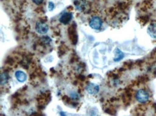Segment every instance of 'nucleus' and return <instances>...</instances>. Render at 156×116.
Returning <instances> with one entry per match:
<instances>
[{
    "label": "nucleus",
    "instance_id": "nucleus-11",
    "mask_svg": "<svg viewBox=\"0 0 156 116\" xmlns=\"http://www.w3.org/2000/svg\"><path fill=\"white\" fill-rule=\"evenodd\" d=\"M124 57H125V54H124L119 48H116L115 50V58H114V61H120L121 60H122V58Z\"/></svg>",
    "mask_w": 156,
    "mask_h": 116
},
{
    "label": "nucleus",
    "instance_id": "nucleus-16",
    "mask_svg": "<svg viewBox=\"0 0 156 116\" xmlns=\"http://www.w3.org/2000/svg\"><path fill=\"white\" fill-rule=\"evenodd\" d=\"M30 116H43L42 114H40V113H34L33 114H32Z\"/></svg>",
    "mask_w": 156,
    "mask_h": 116
},
{
    "label": "nucleus",
    "instance_id": "nucleus-4",
    "mask_svg": "<svg viewBox=\"0 0 156 116\" xmlns=\"http://www.w3.org/2000/svg\"><path fill=\"white\" fill-rule=\"evenodd\" d=\"M35 30L38 34L41 35H45L48 32V26L45 22L43 20H40L36 22Z\"/></svg>",
    "mask_w": 156,
    "mask_h": 116
},
{
    "label": "nucleus",
    "instance_id": "nucleus-12",
    "mask_svg": "<svg viewBox=\"0 0 156 116\" xmlns=\"http://www.w3.org/2000/svg\"><path fill=\"white\" fill-rule=\"evenodd\" d=\"M9 75L8 74L7 72H3L1 73V85H5L6 83H7V82L9 81Z\"/></svg>",
    "mask_w": 156,
    "mask_h": 116
},
{
    "label": "nucleus",
    "instance_id": "nucleus-1",
    "mask_svg": "<svg viewBox=\"0 0 156 116\" xmlns=\"http://www.w3.org/2000/svg\"><path fill=\"white\" fill-rule=\"evenodd\" d=\"M37 103H38L37 107L39 109L45 108V106L51 101V93L49 92H46V93H43L40 94L37 96Z\"/></svg>",
    "mask_w": 156,
    "mask_h": 116
},
{
    "label": "nucleus",
    "instance_id": "nucleus-13",
    "mask_svg": "<svg viewBox=\"0 0 156 116\" xmlns=\"http://www.w3.org/2000/svg\"><path fill=\"white\" fill-rule=\"evenodd\" d=\"M40 41H41V43L42 44V45H48L51 43L52 39L51 37H48V36H44V37H42L41 38Z\"/></svg>",
    "mask_w": 156,
    "mask_h": 116
},
{
    "label": "nucleus",
    "instance_id": "nucleus-6",
    "mask_svg": "<svg viewBox=\"0 0 156 116\" xmlns=\"http://www.w3.org/2000/svg\"><path fill=\"white\" fill-rule=\"evenodd\" d=\"M86 89L90 95H95V94L99 93V86L93 83H89L86 87Z\"/></svg>",
    "mask_w": 156,
    "mask_h": 116
},
{
    "label": "nucleus",
    "instance_id": "nucleus-3",
    "mask_svg": "<svg viewBox=\"0 0 156 116\" xmlns=\"http://www.w3.org/2000/svg\"><path fill=\"white\" fill-rule=\"evenodd\" d=\"M135 97L137 101L140 103H145L148 101L150 98V95L145 90H139L136 93Z\"/></svg>",
    "mask_w": 156,
    "mask_h": 116
},
{
    "label": "nucleus",
    "instance_id": "nucleus-7",
    "mask_svg": "<svg viewBox=\"0 0 156 116\" xmlns=\"http://www.w3.org/2000/svg\"><path fill=\"white\" fill-rule=\"evenodd\" d=\"M72 18H73V14L71 12H65L60 17L59 21L63 25H68L71 21Z\"/></svg>",
    "mask_w": 156,
    "mask_h": 116
},
{
    "label": "nucleus",
    "instance_id": "nucleus-10",
    "mask_svg": "<svg viewBox=\"0 0 156 116\" xmlns=\"http://www.w3.org/2000/svg\"><path fill=\"white\" fill-rule=\"evenodd\" d=\"M15 77L17 80L20 83H24L27 80V75L23 71L17 70L15 73Z\"/></svg>",
    "mask_w": 156,
    "mask_h": 116
},
{
    "label": "nucleus",
    "instance_id": "nucleus-2",
    "mask_svg": "<svg viewBox=\"0 0 156 116\" xmlns=\"http://www.w3.org/2000/svg\"><path fill=\"white\" fill-rule=\"evenodd\" d=\"M68 34H69V37L72 44L76 45L78 42V35L76 32V25H75V23H73L69 27Z\"/></svg>",
    "mask_w": 156,
    "mask_h": 116
},
{
    "label": "nucleus",
    "instance_id": "nucleus-15",
    "mask_svg": "<svg viewBox=\"0 0 156 116\" xmlns=\"http://www.w3.org/2000/svg\"><path fill=\"white\" fill-rule=\"evenodd\" d=\"M43 1H44V0H33V2L35 3L36 5H37V6L41 5V4L43 2Z\"/></svg>",
    "mask_w": 156,
    "mask_h": 116
},
{
    "label": "nucleus",
    "instance_id": "nucleus-5",
    "mask_svg": "<svg viewBox=\"0 0 156 116\" xmlns=\"http://www.w3.org/2000/svg\"><path fill=\"white\" fill-rule=\"evenodd\" d=\"M102 25V20L98 16H94L91 17V19L89 21V26L90 27L92 28L93 29L98 30L101 27Z\"/></svg>",
    "mask_w": 156,
    "mask_h": 116
},
{
    "label": "nucleus",
    "instance_id": "nucleus-9",
    "mask_svg": "<svg viewBox=\"0 0 156 116\" xmlns=\"http://www.w3.org/2000/svg\"><path fill=\"white\" fill-rule=\"evenodd\" d=\"M74 5L78 10L83 11L87 7V2H86V0H76L74 2Z\"/></svg>",
    "mask_w": 156,
    "mask_h": 116
},
{
    "label": "nucleus",
    "instance_id": "nucleus-17",
    "mask_svg": "<svg viewBox=\"0 0 156 116\" xmlns=\"http://www.w3.org/2000/svg\"><path fill=\"white\" fill-rule=\"evenodd\" d=\"M60 115H61V116H66L64 112H61V113H60Z\"/></svg>",
    "mask_w": 156,
    "mask_h": 116
},
{
    "label": "nucleus",
    "instance_id": "nucleus-14",
    "mask_svg": "<svg viewBox=\"0 0 156 116\" xmlns=\"http://www.w3.org/2000/svg\"><path fill=\"white\" fill-rule=\"evenodd\" d=\"M54 7H55V5L52 2H50L48 3V10L49 11H53L54 9Z\"/></svg>",
    "mask_w": 156,
    "mask_h": 116
},
{
    "label": "nucleus",
    "instance_id": "nucleus-8",
    "mask_svg": "<svg viewBox=\"0 0 156 116\" xmlns=\"http://www.w3.org/2000/svg\"><path fill=\"white\" fill-rule=\"evenodd\" d=\"M147 34L153 39H156V23H151L147 29Z\"/></svg>",
    "mask_w": 156,
    "mask_h": 116
}]
</instances>
